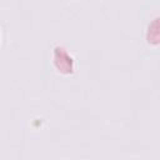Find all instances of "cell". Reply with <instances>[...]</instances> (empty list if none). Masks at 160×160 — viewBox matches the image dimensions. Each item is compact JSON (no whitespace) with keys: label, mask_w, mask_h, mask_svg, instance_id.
Listing matches in <instances>:
<instances>
[{"label":"cell","mask_w":160,"mask_h":160,"mask_svg":"<svg viewBox=\"0 0 160 160\" xmlns=\"http://www.w3.org/2000/svg\"><path fill=\"white\" fill-rule=\"evenodd\" d=\"M52 65L61 75H71L76 71V59L69 49L60 42L55 44L52 48Z\"/></svg>","instance_id":"obj_1"}]
</instances>
